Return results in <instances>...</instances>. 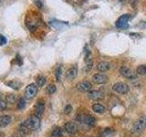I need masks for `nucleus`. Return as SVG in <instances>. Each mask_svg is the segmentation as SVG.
Instances as JSON below:
<instances>
[{
    "label": "nucleus",
    "mask_w": 146,
    "mask_h": 137,
    "mask_svg": "<svg viewBox=\"0 0 146 137\" xmlns=\"http://www.w3.org/2000/svg\"><path fill=\"white\" fill-rule=\"evenodd\" d=\"M145 128H146V117L141 116L134 122L133 126L131 128V132L134 135H139L144 131Z\"/></svg>",
    "instance_id": "1"
},
{
    "label": "nucleus",
    "mask_w": 146,
    "mask_h": 137,
    "mask_svg": "<svg viewBox=\"0 0 146 137\" xmlns=\"http://www.w3.org/2000/svg\"><path fill=\"white\" fill-rule=\"evenodd\" d=\"M22 124L25 125L29 130H36L40 126V118L38 115H33L25 121Z\"/></svg>",
    "instance_id": "2"
},
{
    "label": "nucleus",
    "mask_w": 146,
    "mask_h": 137,
    "mask_svg": "<svg viewBox=\"0 0 146 137\" xmlns=\"http://www.w3.org/2000/svg\"><path fill=\"white\" fill-rule=\"evenodd\" d=\"M120 74L123 77L125 78V79H128V80H135L137 78V73L134 72L133 70H131V68H128L126 66H122L120 68Z\"/></svg>",
    "instance_id": "3"
},
{
    "label": "nucleus",
    "mask_w": 146,
    "mask_h": 137,
    "mask_svg": "<svg viewBox=\"0 0 146 137\" xmlns=\"http://www.w3.org/2000/svg\"><path fill=\"white\" fill-rule=\"evenodd\" d=\"M112 90L115 91L118 94H126L129 92L130 87L128 84L124 83V82H116L112 86Z\"/></svg>",
    "instance_id": "4"
},
{
    "label": "nucleus",
    "mask_w": 146,
    "mask_h": 137,
    "mask_svg": "<svg viewBox=\"0 0 146 137\" xmlns=\"http://www.w3.org/2000/svg\"><path fill=\"white\" fill-rule=\"evenodd\" d=\"M131 18L130 14H124V15L121 16L116 21V27L119 29H125L128 27V22H129Z\"/></svg>",
    "instance_id": "5"
},
{
    "label": "nucleus",
    "mask_w": 146,
    "mask_h": 137,
    "mask_svg": "<svg viewBox=\"0 0 146 137\" xmlns=\"http://www.w3.org/2000/svg\"><path fill=\"white\" fill-rule=\"evenodd\" d=\"M36 92H38V85L31 83L27 86L25 90V97L29 100L33 99L36 96Z\"/></svg>",
    "instance_id": "6"
},
{
    "label": "nucleus",
    "mask_w": 146,
    "mask_h": 137,
    "mask_svg": "<svg viewBox=\"0 0 146 137\" xmlns=\"http://www.w3.org/2000/svg\"><path fill=\"white\" fill-rule=\"evenodd\" d=\"M91 88H92V85H91V83L88 80L80 81L79 83H77L76 85V89L79 91H81V92H87V91L89 92L91 90Z\"/></svg>",
    "instance_id": "7"
},
{
    "label": "nucleus",
    "mask_w": 146,
    "mask_h": 137,
    "mask_svg": "<svg viewBox=\"0 0 146 137\" xmlns=\"http://www.w3.org/2000/svg\"><path fill=\"white\" fill-rule=\"evenodd\" d=\"M108 77L103 73H96L92 76V80L97 84H104L108 81Z\"/></svg>",
    "instance_id": "8"
},
{
    "label": "nucleus",
    "mask_w": 146,
    "mask_h": 137,
    "mask_svg": "<svg viewBox=\"0 0 146 137\" xmlns=\"http://www.w3.org/2000/svg\"><path fill=\"white\" fill-rule=\"evenodd\" d=\"M88 97L93 100H100L103 98V93L100 90H90L88 93Z\"/></svg>",
    "instance_id": "9"
},
{
    "label": "nucleus",
    "mask_w": 146,
    "mask_h": 137,
    "mask_svg": "<svg viewBox=\"0 0 146 137\" xmlns=\"http://www.w3.org/2000/svg\"><path fill=\"white\" fill-rule=\"evenodd\" d=\"M96 68H97V70L100 72H105L109 70L110 68H111V64L108 62V61H100L97 64V66H96Z\"/></svg>",
    "instance_id": "10"
},
{
    "label": "nucleus",
    "mask_w": 146,
    "mask_h": 137,
    "mask_svg": "<svg viewBox=\"0 0 146 137\" xmlns=\"http://www.w3.org/2000/svg\"><path fill=\"white\" fill-rule=\"evenodd\" d=\"M77 74H78L77 68L76 67H72L70 68H68V70L66 71V78L68 80H72L77 77Z\"/></svg>",
    "instance_id": "11"
},
{
    "label": "nucleus",
    "mask_w": 146,
    "mask_h": 137,
    "mask_svg": "<svg viewBox=\"0 0 146 137\" xmlns=\"http://www.w3.org/2000/svg\"><path fill=\"white\" fill-rule=\"evenodd\" d=\"M65 130L68 134H74L75 132H77V126L74 122H68L65 124Z\"/></svg>",
    "instance_id": "12"
},
{
    "label": "nucleus",
    "mask_w": 146,
    "mask_h": 137,
    "mask_svg": "<svg viewBox=\"0 0 146 137\" xmlns=\"http://www.w3.org/2000/svg\"><path fill=\"white\" fill-rule=\"evenodd\" d=\"M45 110V103L43 100H39V102L36 103V107H35V112H36V115L41 116L42 113L44 112Z\"/></svg>",
    "instance_id": "13"
},
{
    "label": "nucleus",
    "mask_w": 146,
    "mask_h": 137,
    "mask_svg": "<svg viewBox=\"0 0 146 137\" xmlns=\"http://www.w3.org/2000/svg\"><path fill=\"white\" fill-rule=\"evenodd\" d=\"M80 120H81V122H83L88 126H93L95 124V119L90 115H83Z\"/></svg>",
    "instance_id": "14"
},
{
    "label": "nucleus",
    "mask_w": 146,
    "mask_h": 137,
    "mask_svg": "<svg viewBox=\"0 0 146 137\" xmlns=\"http://www.w3.org/2000/svg\"><path fill=\"white\" fill-rule=\"evenodd\" d=\"M11 122V117L9 115H3L0 117V127L5 128L8 126Z\"/></svg>",
    "instance_id": "15"
},
{
    "label": "nucleus",
    "mask_w": 146,
    "mask_h": 137,
    "mask_svg": "<svg viewBox=\"0 0 146 137\" xmlns=\"http://www.w3.org/2000/svg\"><path fill=\"white\" fill-rule=\"evenodd\" d=\"M49 25H50V27H52L55 29H60L65 26H67L68 24L65 22H61V21H58V20H52V21L49 22Z\"/></svg>",
    "instance_id": "16"
},
{
    "label": "nucleus",
    "mask_w": 146,
    "mask_h": 137,
    "mask_svg": "<svg viewBox=\"0 0 146 137\" xmlns=\"http://www.w3.org/2000/svg\"><path fill=\"white\" fill-rule=\"evenodd\" d=\"M92 110H93V112H96V113H100V114H102L105 112V107L103 106L102 104H100V103H94L92 105Z\"/></svg>",
    "instance_id": "17"
},
{
    "label": "nucleus",
    "mask_w": 146,
    "mask_h": 137,
    "mask_svg": "<svg viewBox=\"0 0 146 137\" xmlns=\"http://www.w3.org/2000/svg\"><path fill=\"white\" fill-rule=\"evenodd\" d=\"M6 84L7 86H9L10 88L14 89V90H19V88L21 87V82H19L18 80H10L6 82Z\"/></svg>",
    "instance_id": "18"
},
{
    "label": "nucleus",
    "mask_w": 146,
    "mask_h": 137,
    "mask_svg": "<svg viewBox=\"0 0 146 137\" xmlns=\"http://www.w3.org/2000/svg\"><path fill=\"white\" fill-rule=\"evenodd\" d=\"M25 107H26V100L24 98H20L17 102V109L22 111V110L25 109Z\"/></svg>",
    "instance_id": "19"
},
{
    "label": "nucleus",
    "mask_w": 146,
    "mask_h": 137,
    "mask_svg": "<svg viewBox=\"0 0 146 137\" xmlns=\"http://www.w3.org/2000/svg\"><path fill=\"white\" fill-rule=\"evenodd\" d=\"M51 137H62V131L60 128H55L51 132Z\"/></svg>",
    "instance_id": "20"
},
{
    "label": "nucleus",
    "mask_w": 146,
    "mask_h": 137,
    "mask_svg": "<svg viewBox=\"0 0 146 137\" xmlns=\"http://www.w3.org/2000/svg\"><path fill=\"white\" fill-rule=\"evenodd\" d=\"M136 73L139 75H146V65H140L137 68Z\"/></svg>",
    "instance_id": "21"
},
{
    "label": "nucleus",
    "mask_w": 146,
    "mask_h": 137,
    "mask_svg": "<svg viewBox=\"0 0 146 137\" xmlns=\"http://www.w3.org/2000/svg\"><path fill=\"white\" fill-rule=\"evenodd\" d=\"M16 95H14V94H9L7 96V98H6V102L7 103H9V104H13L14 102H16Z\"/></svg>",
    "instance_id": "22"
},
{
    "label": "nucleus",
    "mask_w": 146,
    "mask_h": 137,
    "mask_svg": "<svg viewBox=\"0 0 146 137\" xmlns=\"http://www.w3.org/2000/svg\"><path fill=\"white\" fill-rule=\"evenodd\" d=\"M46 91H47V93L49 95L53 94L55 91H56V86H55L54 84H49L47 88H46Z\"/></svg>",
    "instance_id": "23"
},
{
    "label": "nucleus",
    "mask_w": 146,
    "mask_h": 137,
    "mask_svg": "<svg viewBox=\"0 0 146 137\" xmlns=\"http://www.w3.org/2000/svg\"><path fill=\"white\" fill-rule=\"evenodd\" d=\"M46 83V78L43 76H39L38 79H36V85L38 87H42Z\"/></svg>",
    "instance_id": "24"
},
{
    "label": "nucleus",
    "mask_w": 146,
    "mask_h": 137,
    "mask_svg": "<svg viewBox=\"0 0 146 137\" xmlns=\"http://www.w3.org/2000/svg\"><path fill=\"white\" fill-rule=\"evenodd\" d=\"M55 76H56L57 81H59V80H60V76H61V67H58L57 68L56 73H55Z\"/></svg>",
    "instance_id": "25"
},
{
    "label": "nucleus",
    "mask_w": 146,
    "mask_h": 137,
    "mask_svg": "<svg viewBox=\"0 0 146 137\" xmlns=\"http://www.w3.org/2000/svg\"><path fill=\"white\" fill-rule=\"evenodd\" d=\"M72 111V107H71V105H67V106L64 108V113L65 114H68V113H70Z\"/></svg>",
    "instance_id": "26"
},
{
    "label": "nucleus",
    "mask_w": 146,
    "mask_h": 137,
    "mask_svg": "<svg viewBox=\"0 0 146 137\" xmlns=\"http://www.w3.org/2000/svg\"><path fill=\"white\" fill-rule=\"evenodd\" d=\"M7 108V102H4L3 100H0V111H4Z\"/></svg>",
    "instance_id": "27"
},
{
    "label": "nucleus",
    "mask_w": 146,
    "mask_h": 137,
    "mask_svg": "<svg viewBox=\"0 0 146 137\" xmlns=\"http://www.w3.org/2000/svg\"><path fill=\"white\" fill-rule=\"evenodd\" d=\"M34 2L36 4V6L38 7V8L41 9L43 7V4H42V2H41V0H34Z\"/></svg>",
    "instance_id": "28"
},
{
    "label": "nucleus",
    "mask_w": 146,
    "mask_h": 137,
    "mask_svg": "<svg viewBox=\"0 0 146 137\" xmlns=\"http://www.w3.org/2000/svg\"><path fill=\"white\" fill-rule=\"evenodd\" d=\"M7 43V39H6V38H5L4 36H0V45L1 46H3V45H5Z\"/></svg>",
    "instance_id": "29"
},
{
    "label": "nucleus",
    "mask_w": 146,
    "mask_h": 137,
    "mask_svg": "<svg viewBox=\"0 0 146 137\" xmlns=\"http://www.w3.org/2000/svg\"><path fill=\"white\" fill-rule=\"evenodd\" d=\"M138 2V0H133V1H132V6H135V4Z\"/></svg>",
    "instance_id": "30"
},
{
    "label": "nucleus",
    "mask_w": 146,
    "mask_h": 137,
    "mask_svg": "<svg viewBox=\"0 0 146 137\" xmlns=\"http://www.w3.org/2000/svg\"><path fill=\"white\" fill-rule=\"evenodd\" d=\"M0 137H5V134L3 132H0Z\"/></svg>",
    "instance_id": "31"
},
{
    "label": "nucleus",
    "mask_w": 146,
    "mask_h": 137,
    "mask_svg": "<svg viewBox=\"0 0 146 137\" xmlns=\"http://www.w3.org/2000/svg\"><path fill=\"white\" fill-rule=\"evenodd\" d=\"M1 97H2V94H1V92H0V100H1Z\"/></svg>",
    "instance_id": "32"
},
{
    "label": "nucleus",
    "mask_w": 146,
    "mask_h": 137,
    "mask_svg": "<svg viewBox=\"0 0 146 137\" xmlns=\"http://www.w3.org/2000/svg\"><path fill=\"white\" fill-rule=\"evenodd\" d=\"M120 1H121V2H123V1H125V0H120Z\"/></svg>",
    "instance_id": "33"
}]
</instances>
